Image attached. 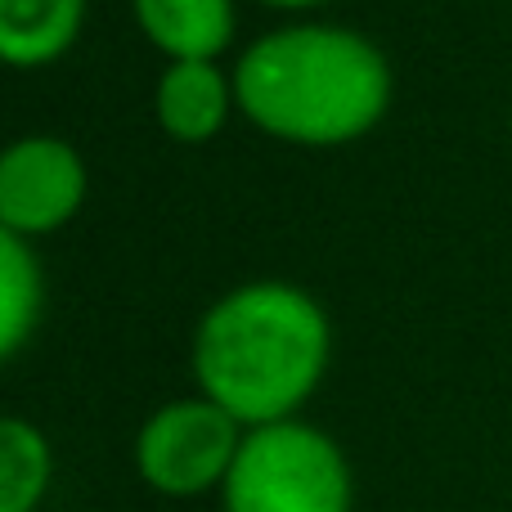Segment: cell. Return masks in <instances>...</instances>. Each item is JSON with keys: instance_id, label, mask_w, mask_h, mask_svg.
<instances>
[{"instance_id": "obj_8", "label": "cell", "mask_w": 512, "mask_h": 512, "mask_svg": "<svg viewBox=\"0 0 512 512\" xmlns=\"http://www.w3.org/2000/svg\"><path fill=\"white\" fill-rule=\"evenodd\" d=\"M86 0H0V50L18 68L50 63L77 41Z\"/></svg>"}, {"instance_id": "obj_1", "label": "cell", "mask_w": 512, "mask_h": 512, "mask_svg": "<svg viewBox=\"0 0 512 512\" xmlns=\"http://www.w3.org/2000/svg\"><path fill=\"white\" fill-rule=\"evenodd\" d=\"M328 364V319L301 288L256 279L203 315L194 373L212 405L248 427L283 423Z\"/></svg>"}, {"instance_id": "obj_3", "label": "cell", "mask_w": 512, "mask_h": 512, "mask_svg": "<svg viewBox=\"0 0 512 512\" xmlns=\"http://www.w3.org/2000/svg\"><path fill=\"white\" fill-rule=\"evenodd\" d=\"M225 512H351V468L333 436L283 418L252 427L225 477Z\"/></svg>"}, {"instance_id": "obj_9", "label": "cell", "mask_w": 512, "mask_h": 512, "mask_svg": "<svg viewBox=\"0 0 512 512\" xmlns=\"http://www.w3.org/2000/svg\"><path fill=\"white\" fill-rule=\"evenodd\" d=\"M50 445L23 418L0 423V512H32L50 486Z\"/></svg>"}, {"instance_id": "obj_6", "label": "cell", "mask_w": 512, "mask_h": 512, "mask_svg": "<svg viewBox=\"0 0 512 512\" xmlns=\"http://www.w3.org/2000/svg\"><path fill=\"white\" fill-rule=\"evenodd\" d=\"M230 113V86L212 59H180L158 81V122L171 140L203 144Z\"/></svg>"}, {"instance_id": "obj_5", "label": "cell", "mask_w": 512, "mask_h": 512, "mask_svg": "<svg viewBox=\"0 0 512 512\" xmlns=\"http://www.w3.org/2000/svg\"><path fill=\"white\" fill-rule=\"evenodd\" d=\"M86 198L77 149L54 135H27L0 158V225L9 234H45L72 221Z\"/></svg>"}, {"instance_id": "obj_11", "label": "cell", "mask_w": 512, "mask_h": 512, "mask_svg": "<svg viewBox=\"0 0 512 512\" xmlns=\"http://www.w3.org/2000/svg\"><path fill=\"white\" fill-rule=\"evenodd\" d=\"M270 5H283V9H306V5H319V0H270Z\"/></svg>"}, {"instance_id": "obj_4", "label": "cell", "mask_w": 512, "mask_h": 512, "mask_svg": "<svg viewBox=\"0 0 512 512\" xmlns=\"http://www.w3.org/2000/svg\"><path fill=\"white\" fill-rule=\"evenodd\" d=\"M239 418L212 400H176L162 405L135 436V468L158 495L194 499L225 486L239 459Z\"/></svg>"}, {"instance_id": "obj_2", "label": "cell", "mask_w": 512, "mask_h": 512, "mask_svg": "<svg viewBox=\"0 0 512 512\" xmlns=\"http://www.w3.org/2000/svg\"><path fill=\"white\" fill-rule=\"evenodd\" d=\"M234 99L279 140L346 144L387 113L391 68L351 27L301 23L261 36L243 54Z\"/></svg>"}, {"instance_id": "obj_10", "label": "cell", "mask_w": 512, "mask_h": 512, "mask_svg": "<svg viewBox=\"0 0 512 512\" xmlns=\"http://www.w3.org/2000/svg\"><path fill=\"white\" fill-rule=\"evenodd\" d=\"M41 315V265L23 234L0 230V355H14Z\"/></svg>"}, {"instance_id": "obj_7", "label": "cell", "mask_w": 512, "mask_h": 512, "mask_svg": "<svg viewBox=\"0 0 512 512\" xmlns=\"http://www.w3.org/2000/svg\"><path fill=\"white\" fill-rule=\"evenodd\" d=\"M144 36L171 59H212L234 36L230 0H135Z\"/></svg>"}]
</instances>
